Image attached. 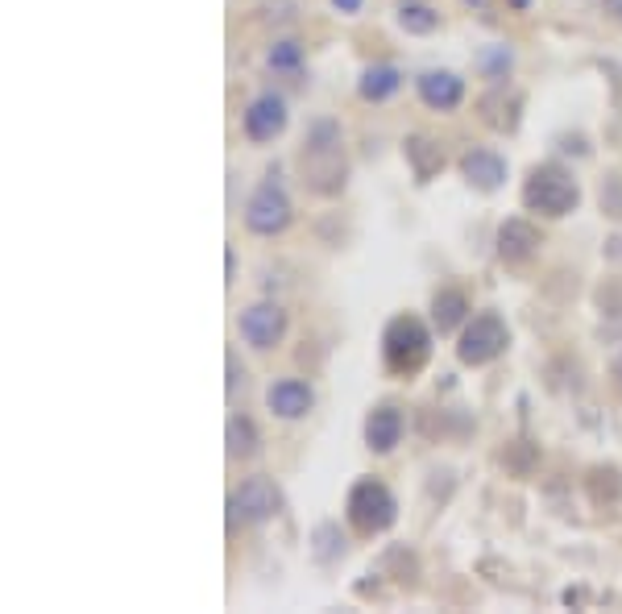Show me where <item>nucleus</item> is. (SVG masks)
<instances>
[{
    "label": "nucleus",
    "mask_w": 622,
    "mask_h": 614,
    "mask_svg": "<svg viewBox=\"0 0 622 614\" xmlns=\"http://www.w3.org/2000/svg\"><path fill=\"white\" fill-rule=\"evenodd\" d=\"M299 166H303V183L320 195H336L345 187V150H341V129L332 121H316L307 133V146L299 154Z\"/></svg>",
    "instance_id": "f257e3e1"
},
{
    "label": "nucleus",
    "mask_w": 622,
    "mask_h": 614,
    "mask_svg": "<svg viewBox=\"0 0 622 614\" xmlns=\"http://www.w3.org/2000/svg\"><path fill=\"white\" fill-rule=\"evenodd\" d=\"M432 357V337L415 316H394L382 332V361L390 374L411 378L423 370V361Z\"/></svg>",
    "instance_id": "f03ea898"
},
{
    "label": "nucleus",
    "mask_w": 622,
    "mask_h": 614,
    "mask_svg": "<svg viewBox=\"0 0 622 614\" xmlns=\"http://www.w3.org/2000/svg\"><path fill=\"white\" fill-rule=\"evenodd\" d=\"M581 200V191H577V179L564 171V166L548 162V166H535L527 187H523V204L531 212H544V216H564V212H573Z\"/></svg>",
    "instance_id": "7ed1b4c3"
},
{
    "label": "nucleus",
    "mask_w": 622,
    "mask_h": 614,
    "mask_svg": "<svg viewBox=\"0 0 622 614\" xmlns=\"http://www.w3.org/2000/svg\"><path fill=\"white\" fill-rule=\"evenodd\" d=\"M345 511H349V523L357 527L361 536H378L386 532V527L394 523V498L382 482L374 478H365L349 490V502H345Z\"/></svg>",
    "instance_id": "20e7f679"
},
{
    "label": "nucleus",
    "mask_w": 622,
    "mask_h": 614,
    "mask_svg": "<svg viewBox=\"0 0 622 614\" xmlns=\"http://www.w3.org/2000/svg\"><path fill=\"white\" fill-rule=\"evenodd\" d=\"M506 341H511V332H506L502 316L498 312H482L465 332H461V345H457V357L465 361V366H486V361H494Z\"/></svg>",
    "instance_id": "39448f33"
},
{
    "label": "nucleus",
    "mask_w": 622,
    "mask_h": 614,
    "mask_svg": "<svg viewBox=\"0 0 622 614\" xmlns=\"http://www.w3.org/2000/svg\"><path fill=\"white\" fill-rule=\"evenodd\" d=\"M245 225L249 233H258V237H274L291 225V200H287V191H282L278 183H262L258 191L249 195V204H245Z\"/></svg>",
    "instance_id": "423d86ee"
},
{
    "label": "nucleus",
    "mask_w": 622,
    "mask_h": 614,
    "mask_svg": "<svg viewBox=\"0 0 622 614\" xmlns=\"http://www.w3.org/2000/svg\"><path fill=\"white\" fill-rule=\"evenodd\" d=\"M278 507H282L278 486L266 482V478H249V482L229 498V527H237V519H245V523H266V519L278 515Z\"/></svg>",
    "instance_id": "0eeeda50"
},
{
    "label": "nucleus",
    "mask_w": 622,
    "mask_h": 614,
    "mask_svg": "<svg viewBox=\"0 0 622 614\" xmlns=\"http://www.w3.org/2000/svg\"><path fill=\"white\" fill-rule=\"evenodd\" d=\"M241 337L253 349H274L282 337H287V312L278 303H253L241 316Z\"/></svg>",
    "instance_id": "6e6552de"
},
{
    "label": "nucleus",
    "mask_w": 622,
    "mask_h": 614,
    "mask_svg": "<svg viewBox=\"0 0 622 614\" xmlns=\"http://www.w3.org/2000/svg\"><path fill=\"white\" fill-rule=\"evenodd\" d=\"M287 129V104L278 96H258L245 108V133L249 142H274V137Z\"/></svg>",
    "instance_id": "1a4fd4ad"
},
{
    "label": "nucleus",
    "mask_w": 622,
    "mask_h": 614,
    "mask_svg": "<svg viewBox=\"0 0 622 614\" xmlns=\"http://www.w3.org/2000/svg\"><path fill=\"white\" fill-rule=\"evenodd\" d=\"M266 403L274 415H282V420H299V415L311 411V403H316V390H311L307 382L299 378H282L266 390Z\"/></svg>",
    "instance_id": "9d476101"
},
{
    "label": "nucleus",
    "mask_w": 622,
    "mask_h": 614,
    "mask_svg": "<svg viewBox=\"0 0 622 614\" xmlns=\"http://www.w3.org/2000/svg\"><path fill=\"white\" fill-rule=\"evenodd\" d=\"M535 249H540V229L527 225V220H506V225L498 229V254H502V262L519 266V262H527L535 254Z\"/></svg>",
    "instance_id": "9b49d317"
},
{
    "label": "nucleus",
    "mask_w": 622,
    "mask_h": 614,
    "mask_svg": "<svg viewBox=\"0 0 622 614\" xmlns=\"http://www.w3.org/2000/svg\"><path fill=\"white\" fill-rule=\"evenodd\" d=\"M465 96V83L452 75V71H428L419 75V100L428 108H440V113H448V108H457Z\"/></svg>",
    "instance_id": "f8f14e48"
},
{
    "label": "nucleus",
    "mask_w": 622,
    "mask_h": 614,
    "mask_svg": "<svg viewBox=\"0 0 622 614\" xmlns=\"http://www.w3.org/2000/svg\"><path fill=\"white\" fill-rule=\"evenodd\" d=\"M461 175L473 183V187H482V191H498L502 179H506V162L494 154V150H469L461 158Z\"/></svg>",
    "instance_id": "ddd939ff"
},
{
    "label": "nucleus",
    "mask_w": 622,
    "mask_h": 614,
    "mask_svg": "<svg viewBox=\"0 0 622 614\" xmlns=\"http://www.w3.org/2000/svg\"><path fill=\"white\" fill-rule=\"evenodd\" d=\"M403 436V411L399 407H374L370 420H365V440H370L374 453H390Z\"/></svg>",
    "instance_id": "4468645a"
},
{
    "label": "nucleus",
    "mask_w": 622,
    "mask_h": 614,
    "mask_svg": "<svg viewBox=\"0 0 622 614\" xmlns=\"http://www.w3.org/2000/svg\"><path fill=\"white\" fill-rule=\"evenodd\" d=\"M407 158H411V166H415V179H432L440 166H444L440 146L432 142V137H423V133L407 137Z\"/></svg>",
    "instance_id": "2eb2a0df"
},
{
    "label": "nucleus",
    "mask_w": 622,
    "mask_h": 614,
    "mask_svg": "<svg viewBox=\"0 0 622 614\" xmlns=\"http://www.w3.org/2000/svg\"><path fill=\"white\" fill-rule=\"evenodd\" d=\"M465 312H469V299L461 295V291H436V299H432V320H436V328L440 332H452L461 320H465Z\"/></svg>",
    "instance_id": "dca6fc26"
},
{
    "label": "nucleus",
    "mask_w": 622,
    "mask_h": 614,
    "mask_svg": "<svg viewBox=\"0 0 622 614\" xmlns=\"http://www.w3.org/2000/svg\"><path fill=\"white\" fill-rule=\"evenodd\" d=\"M399 71H394V67H370V71H365L361 75V96L365 100H386V96H394V92H399Z\"/></svg>",
    "instance_id": "f3484780"
},
{
    "label": "nucleus",
    "mask_w": 622,
    "mask_h": 614,
    "mask_svg": "<svg viewBox=\"0 0 622 614\" xmlns=\"http://www.w3.org/2000/svg\"><path fill=\"white\" fill-rule=\"evenodd\" d=\"M399 21H403L407 34H432L436 25H440V13L428 9L423 0H403V5H399Z\"/></svg>",
    "instance_id": "a211bd4d"
},
{
    "label": "nucleus",
    "mask_w": 622,
    "mask_h": 614,
    "mask_svg": "<svg viewBox=\"0 0 622 614\" xmlns=\"http://www.w3.org/2000/svg\"><path fill=\"white\" fill-rule=\"evenodd\" d=\"M253 449H258V428H253V420H245V415H233L229 420V457H253Z\"/></svg>",
    "instance_id": "6ab92c4d"
},
{
    "label": "nucleus",
    "mask_w": 622,
    "mask_h": 614,
    "mask_svg": "<svg viewBox=\"0 0 622 614\" xmlns=\"http://www.w3.org/2000/svg\"><path fill=\"white\" fill-rule=\"evenodd\" d=\"M299 59H303L299 42H278V46L270 50V63H274V67H299Z\"/></svg>",
    "instance_id": "aec40b11"
},
{
    "label": "nucleus",
    "mask_w": 622,
    "mask_h": 614,
    "mask_svg": "<svg viewBox=\"0 0 622 614\" xmlns=\"http://www.w3.org/2000/svg\"><path fill=\"white\" fill-rule=\"evenodd\" d=\"M224 361H229V382H224V390H229V399H233V395H237V382H241V370H237V353H229Z\"/></svg>",
    "instance_id": "412c9836"
},
{
    "label": "nucleus",
    "mask_w": 622,
    "mask_h": 614,
    "mask_svg": "<svg viewBox=\"0 0 622 614\" xmlns=\"http://www.w3.org/2000/svg\"><path fill=\"white\" fill-rule=\"evenodd\" d=\"M332 5L341 9V13H357V9H361V0H332Z\"/></svg>",
    "instance_id": "4be33fe9"
},
{
    "label": "nucleus",
    "mask_w": 622,
    "mask_h": 614,
    "mask_svg": "<svg viewBox=\"0 0 622 614\" xmlns=\"http://www.w3.org/2000/svg\"><path fill=\"white\" fill-rule=\"evenodd\" d=\"M465 5H469V9H486V5H490V0H465Z\"/></svg>",
    "instance_id": "5701e85b"
},
{
    "label": "nucleus",
    "mask_w": 622,
    "mask_h": 614,
    "mask_svg": "<svg viewBox=\"0 0 622 614\" xmlns=\"http://www.w3.org/2000/svg\"><path fill=\"white\" fill-rule=\"evenodd\" d=\"M511 5H515V9H527V5H531V0H511Z\"/></svg>",
    "instance_id": "b1692460"
}]
</instances>
